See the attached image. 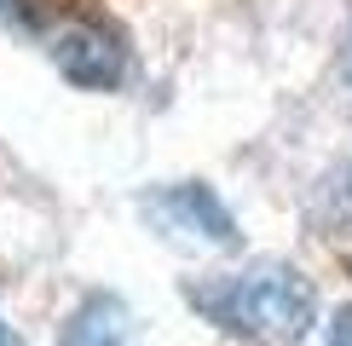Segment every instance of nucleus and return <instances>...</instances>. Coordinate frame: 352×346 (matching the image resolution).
I'll return each instance as SVG.
<instances>
[{
	"instance_id": "nucleus-1",
	"label": "nucleus",
	"mask_w": 352,
	"mask_h": 346,
	"mask_svg": "<svg viewBox=\"0 0 352 346\" xmlns=\"http://www.w3.org/2000/svg\"><path fill=\"white\" fill-rule=\"evenodd\" d=\"M190 306L208 323H219L226 335L295 346L306 335V323H312V312H318V295L289 266H254V271H231V277L197 283L190 288Z\"/></svg>"
},
{
	"instance_id": "nucleus-2",
	"label": "nucleus",
	"mask_w": 352,
	"mask_h": 346,
	"mask_svg": "<svg viewBox=\"0 0 352 346\" xmlns=\"http://www.w3.org/2000/svg\"><path fill=\"white\" fill-rule=\"evenodd\" d=\"M144 220L173 242H202V249L237 242V220L226 214V202L208 185H168V191L144 196Z\"/></svg>"
},
{
	"instance_id": "nucleus-3",
	"label": "nucleus",
	"mask_w": 352,
	"mask_h": 346,
	"mask_svg": "<svg viewBox=\"0 0 352 346\" xmlns=\"http://www.w3.org/2000/svg\"><path fill=\"white\" fill-rule=\"evenodd\" d=\"M52 64L64 69L76 86H116L127 69V47L116 29H104L98 18H69L52 35Z\"/></svg>"
},
{
	"instance_id": "nucleus-4",
	"label": "nucleus",
	"mask_w": 352,
	"mask_h": 346,
	"mask_svg": "<svg viewBox=\"0 0 352 346\" xmlns=\"http://www.w3.org/2000/svg\"><path fill=\"white\" fill-rule=\"evenodd\" d=\"M58 346H133V317H127L122 300L110 295H87L76 312H69Z\"/></svg>"
},
{
	"instance_id": "nucleus-5",
	"label": "nucleus",
	"mask_w": 352,
	"mask_h": 346,
	"mask_svg": "<svg viewBox=\"0 0 352 346\" xmlns=\"http://www.w3.org/2000/svg\"><path fill=\"white\" fill-rule=\"evenodd\" d=\"M324 346H352V306L329 323V341H324Z\"/></svg>"
},
{
	"instance_id": "nucleus-6",
	"label": "nucleus",
	"mask_w": 352,
	"mask_h": 346,
	"mask_svg": "<svg viewBox=\"0 0 352 346\" xmlns=\"http://www.w3.org/2000/svg\"><path fill=\"white\" fill-rule=\"evenodd\" d=\"M0 346H18V341H12V329H6V323H0Z\"/></svg>"
},
{
	"instance_id": "nucleus-7",
	"label": "nucleus",
	"mask_w": 352,
	"mask_h": 346,
	"mask_svg": "<svg viewBox=\"0 0 352 346\" xmlns=\"http://www.w3.org/2000/svg\"><path fill=\"white\" fill-rule=\"evenodd\" d=\"M346 81H352V41H346Z\"/></svg>"
}]
</instances>
